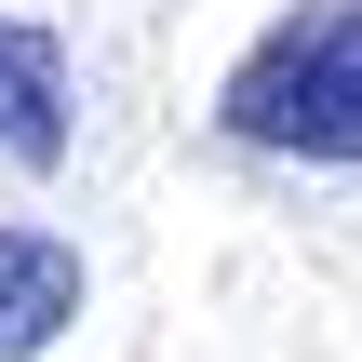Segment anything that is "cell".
I'll return each mask as SVG.
<instances>
[{"label":"cell","mask_w":362,"mask_h":362,"mask_svg":"<svg viewBox=\"0 0 362 362\" xmlns=\"http://www.w3.org/2000/svg\"><path fill=\"white\" fill-rule=\"evenodd\" d=\"M0 161L13 175L67 161V40L40 13H0Z\"/></svg>","instance_id":"obj_3"},{"label":"cell","mask_w":362,"mask_h":362,"mask_svg":"<svg viewBox=\"0 0 362 362\" xmlns=\"http://www.w3.org/2000/svg\"><path fill=\"white\" fill-rule=\"evenodd\" d=\"M215 121H228V148H255V161L362 175V0H296V13H269V27L228 54Z\"/></svg>","instance_id":"obj_1"},{"label":"cell","mask_w":362,"mask_h":362,"mask_svg":"<svg viewBox=\"0 0 362 362\" xmlns=\"http://www.w3.org/2000/svg\"><path fill=\"white\" fill-rule=\"evenodd\" d=\"M81 296H94L81 242H67V228H27V215H0V362H40L67 322H81Z\"/></svg>","instance_id":"obj_2"}]
</instances>
